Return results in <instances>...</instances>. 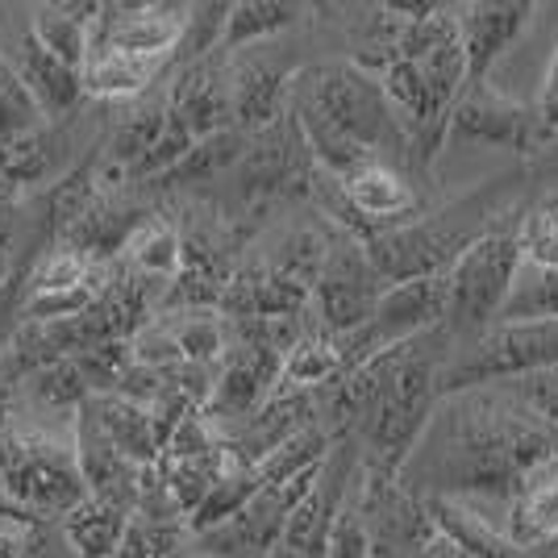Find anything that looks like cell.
<instances>
[{
	"label": "cell",
	"mask_w": 558,
	"mask_h": 558,
	"mask_svg": "<svg viewBox=\"0 0 558 558\" xmlns=\"http://www.w3.org/2000/svg\"><path fill=\"white\" fill-rule=\"evenodd\" d=\"M292 117L304 150L329 180L363 163H413V146L396 125L379 80L354 63H326L292 75Z\"/></svg>",
	"instance_id": "3957f363"
},
{
	"label": "cell",
	"mask_w": 558,
	"mask_h": 558,
	"mask_svg": "<svg viewBox=\"0 0 558 558\" xmlns=\"http://www.w3.org/2000/svg\"><path fill=\"white\" fill-rule=\"evenodd\" d=\"M329 450H333V434H329L326 425L322 421L317 425H304L301 434H292L288 442H279L267 459L255 463L258 488L263 484H288V480H301L308 471H317L329 459Z\"/></svg>",
	"instance_id": "83f0119b"
},
{
	"label": "cell",
	"mask_w": 558,
	"mask_h": 558,
	"mask_svg": "<svg viewBox=\"0 0 558 558\" xmlns=\"http://www.w3.org/2000/svg\"><path fill=\"white\" fill-rule=\"evenodd\" d=\"M187 22V4H100L93 25H88V47H113L142 59H167L180 43Z\"/></svg>",
	"instance_id": "30bf717a"
},
{
	"label": "cell",
	"mask_w": 558,
	"mask_h": 558,
	"mask_svg": "<svg viewBox=\"0 0 558 558\" xmlns=\"http://www.w3.org/2000/svg\"><path fill=\"white\" fill-rule=\"evenodd\" d=\"M434 530L463 546L475 558H521V550L505 534V509H492L480 500H459V496H425L421 500Z\"/></svg>",
	"instance_id": "e0dca14e"
},
{
	"label": "cell",
	"mask_w": 558,
	"mask_h": 558,
	"mask_svg": "<svg viewBox=\"0 0 558 558\" xmlns=\"http://www.w3.org/2000/svg\"><path fill=\"white\" fill-rule=\"evenodd\" d=\"M71 459H75L80 484H84L88 496L134 512V500H138V488H142V471H146V466H134L109 438H105V429L96 425L88 404H80V409L71 413Z\"/></svg>",
	"instance_id": "4fadbf2b"
},
{
	"label": "cell",
	"mask_w": 558,
	"mask_h": 558,
	"mask_svg": "<svg viewBox=\"0 0 558 558\" xmlns=\"http://www.w3.org/2000/svg\"><path fill=\"white\" fill-rule=\"evenodd\" d=\"M25 271H29V263H13V258H9V271L0 279V354L9 350V342H13L17 329H22Z\"/></svg>",
	"instance_id": "d590c367"
},
{
	"label": "cell",
	"mask_w": 558,
	"mask_h": 558,
	"mask_svg": "<svg viewBox=\"0 0 558 558\" xmlns=\"http://www.w3.org/2000/svg\"><path fill=\"white\" fill-rule=\"evenodd\" d=\"M258 492V480H255V466L238 463L233 454H226V466H221V475L213 480V488L205 492V500L196 505V512L187 517V534L201 537L217 530V525H226L233 512L242 509L251 496Z\"/></svg>",
	"instance_id": "f1b7e54d"
},
{
	"label": "cell",
	"mask_w": 558,
	"mask_h": 558,
	"mask_svg": "<svg viewBox=\"0 0 558 558\" xmlns=\"http://www.w3.org/2000/svg\"><path fill=\"white\" fill-rule=\"evenodd\" d=\"M167 109L196 142L217 134V130H230V54L217 50L209 59L175 71L171 88H167Z\"/></svg>",
	"instance_id": "5bb4252c"
},
{
	"label": "cell",
	"mask_w": 558,
	"mask_h": 558,
	"mask_svg": "<svg viewBox=\"0 0 558 558\" xmlns=\"http://www.w3.org/2000/svg\"><path fill=\"white\" fill-rule=\"evenodd\" d=\"M125 525H130V512L109 505V500H96V496L75 500L59 517V534L75 558H117Z\"/></svg>",
	"instance_id": "603a6c76"
},
{
	"label": "cell",
	"mask_w": 558,
	"mask_h": 558,
	"mask_svg": "<svg viewBox=\"0 0 558 558\" xmlns=\"http://www.w3.org/2000/svg\"><path fill=\"white\" fill-rule=\"evenodd\" d=\"M459 22V43L466 59V88L475 93L488 84L492 68L512 50V43L530 29L534 22V4L525 0H488V4H459L454 9ZM463 100V96H459Z\"/></svg>",
	"instance_id": "8fae6325"
},
{
	"label": "cell",
	"mask_w": 558,
	"mask_h": 558,
	"mask_svg": "<svg viewBox=\"0 0 558 558\" xmlns=\"http://www.w3.org/2000/svg\"><path fill=\"white\" fill-rule=\"evenodd\" d=\"M417 558H475V555H466L463 546H454L450 537H442V534H434L425 546H421V555Z\"/></svg>",
	"instance_id": "f35d334b"
},
{
	"label": "cell",
	"mask_w": 558,
	"mask_h": 558,
	"mask_svg": "<svg viewBox=\"0 0 558 558\" xmlns=\"http://www.w3.org/2000/svg\"><path fill=\"white\" fill-rule=\"evenodd\" d=\"M446 322V279L442 276H421L388 283L375 301L372 317L363 326L342 338V375L363 367L367 359L384 354L392 347H404L429 329H442Z\"/></svg>",
	"instance_id": "8992f818"
},
{
	"label": "cell",
	"mask_w": 558,
	"mask_h": 558,
	"mask_svg": "<svg viewBox=\"0 0 558 558\" xmlns=\"http://www.w3.org/2000/svg\"><path fill=\"white\" fill-rule=\"evenodd\" d=\"M0 59L22 75V84L29 88V96L38 100V109L47 113V121H63L68 113H75V105L84 100V84L80 71H71L68 63H59L50 50L38 47V38L22 29L9 47H0Z\"/></svg>",
	"instance_id": "2e32d148"
},
{
	"label": "cell",
	"mask_w": 558,
	"mask_h": 558,
	"mask_svg": "<svg viewBox=\"0 0 558 558\" xmlns=\"http://www.w3.org/2000/svg\"><path fill=\"white\" fill-rule=\"evenodd\" d=\"M304 4H288V0H242L230 4V17L221 29V54L233 50H251L263 38H276L283 29H292L296 22H304Z\"/></svg>",
	"instance_id": "4316f807"
},
{
	"label": "cell",
	"mask_w": 558,
	"mask_h": 558,
	"mask_svg": "<svg viewBox=\"0 0 558 558\" xmlns=\"http://www.w3.org/2000/svg\"><path fill=\"white\" fill-rule=\"evenodd\" d=\"M342 338H333L329 329L317 322L304 326V333L288 347L283 363H279L276 392H317L322 384L342 379Z\"/></svg>",
	"instance_id": "7402d4cb"
},
{
	"label": "cell",
	"mask_w": 558,
	"mask_h": 558,
	"mask_svg": "<svg viewBox=\"0 0 558 558\" xmlns=\"http://www.w3.org/2000/svg\"><path fill=\"white\" fill-rule=\"evenodd\" d=\"M505 534L521 555L558 534V454L517 484L505 505Z\"/></svg>",
	"instance_id": "d6986e66"
},
{
	"label": "cell",
	"mask_w": 558,
	"mask_h": 558,
	"mask_svg": "<svg viewBox=\"0 0 558 558\" xmlns=\"http://www.w3.org/2000/svg\"><path fill=\"white\" fill-rule=\"evenodd\" d=\"M88 409H93L96 425L105 429V438L130 459L134 466H155L159 463V429H155V417H150V409L138 404V400H130V396L121 392H93L84 400Z\"/></svg>",
	"instance_id": "44dd1931"
},
{
	"label": "cell",
	"mask_w": 558,
	"mask_h": 558,
	"mask_svg": "<svg viewBox=\"0 0 558 558\" xmlns=\"http://www.w3.org/2000/svg\"><path fill=\"white\" fill-rule=\"evenodd\" d=\"M180 258H184V233L175 230L167 217H142L138 230L125 238L121 255H117V267L134 271L138 279H150V283H171L175 271H180Z\"/></svg>",
	"instance_id": "cb8c5ba5"
},
{
	"label": "cell",
	"mask_w": 558,
	"mask_h": 558,
	"mask_svg": "<svg viewBox=\"0 0 558 558\" xmlns=\"http://www.w3.org/2000/svg\"><path fill=\"white\" fill-rule=\"evenodd\" d=\"M354 484V480H350ZM326 558H375L372 534H367V521L354 505V496L347 492V500L338 505L333 521L326 530Z\"/></svg>",
	"instance_id": "836d02e7"
},
{
	"label": "cell",
	"mask_w": 558,
	"mask_h": 558,
	"mask_svg": "<svg viewBox=\"0 0 558 558\" xmlns=\"http://www.w3.org/2000/svg\"><path fill=\"white\" fill-rule=\"evenodd\" d=\"M384 288L388 283L372 267L363 238L342 230L338 238H329L326 258L317 267L313 288H308V308H313L317 326L329 329L333 338H347L372 317Z\"/></svg>",
	"instance_id": "52a82bcc"
},
{
	"label": "cell",
	"mask_w": 558,
	"mask_h": 558,
	"mask_svg": "<svg viewBox=\"0 0 558 558\" xmlns=\"http://www.w3.org/2000/svg\"><path fill=\"white\" fill-rule=\"evenodd\" d=\"M342 205H347V233L354 238H372L379 230H392L413 221L417 213V192L409 184V175L396 163H363L350 171L347 180H338Z\"/></svg>",
	"instance_id": "7c38bea8"
},
{
	"label": "cell",
	"mask_w": 558,
	"mask_h": 558,
	"mask_svg": "<svg viewBox=\"0 0 558 558\" xmlns=\"http://www.w3.org/2000/svg\"><path fill=\"white\" fill-rule=\"evenodd\" d=\"M521 558H558V534L546 537V542H542V546H534V550H525Z\"/></svg>",
	"instance_id": "ab89813d"
},
{
	"label": "cell",
	"mask_w": 558,
	"mask_h": 558,
	"mask_svg": "<svg viewBox=\"0 0 558 558\" xmlns=\"http://www.w3.org/2000/svg\"><path fill=\"white\" fill-rule=\"evenodd\" d=\"M180 359L192 367H217L221 354L230 347V322L217 308H171L159 313Z\"/></svg>",
	"instance_id": "484cf974"
},
{
	"label": "cell",
	"mask_w": 558,
	"mask_h": 558,
	"mask_svg": "<svg viewBox=\"0 0 558 558\" xmlns=\"http://www.w3.org/2000/svg\"><path fill=\"white\" fill-rule=\"evenodd\" d=\"M392 54L417 68V75L425 80L429 96H434V105H438V113H454V105H459V96L466 88V59L463 43H459L454 9L434 4V13H425L417 22H400Z\"/></svg>",
	"instance_id": "9c48e42d"
},
{
	"label": "cell",
	"mask_w": 558,
	"mask_h": 558,
	"mask_svg": "<svg viewBox=\"0 0 558 558\" xmlns=\"http://www.w3.org/2000/svg\"><path fill=\"white\" fill-rule=\"evenodd\" d=\"M517 246H521V258L534 263V267H558V205L546 201L530 209L521 221H517Z\"/></svg>",
	"instance_id": "d6a6232c"
},
{
	"label": "cell",
	"mask_w": 558,
	"mask_h": 558,
	"mask_svg": "<svg viewBox=\"0 0 558 558\" xmlns=\"http://www.w3.org/2000/svg\"><path fill=\"white\" fill-rule=\"evenodd\" d=\"M0 258H4V246H0Z\"/></svg>",
	"instance_id": "b9f144b4"
},
{
	"label": "cell",
	"mask_w": 558,
	"mask_h": 558,
	"mask_svg": "<svg viewBox=\"0 0 558 558\" xmlns=\"http://www.w3.org/2000/svg\"><path fill=\"white\" fill-rule=\"evenodd\" d=\"M500 388H509L534 417H542L546 425H555L558 429V367L521 375V379H509V384H500Z\"/></svg>",
	"instance_id": "e575fe53"
},
{
	"label": "cell",
	"mask_w": 558,
	"mask_h": 558,
	"mask_svg": "<svg viewBox=\"0 0 558 558\" xmlns=\"http://www.w3.org/2000/svg\"><path fill=\"white\" fill-rule=\"evenodd\" d=\"M480 226L463 217V221H404L392 230H379L363 238L367 258L379 271L384 283H400V279H421V276H442L454 258L480 238Z\"/></svg>",
	"instance_id": "ba28073f"
},
{
	"label": "cell",
	"mask_w": 558,
	"mask_h": 558,
	"mask_svg": "<svg viewBox=\"0 0 558 558\" xmlns=\"http://www.w3.org/2000/svg\"><path fill=\"white\" fill-rule=\"evenodd\" d=\"M496 322H558V267H534L521 258Z\"/></svg>",
	"instance_id": "4dcf8cb0"
},
{
	"label": "cell",
	"mask_w": 558,
	"mask_h": 558,
	"mask_svg": "<svg viewBox=\"0 0 558 558\" xmlns=\"http://www.w3.org/2000/svg\"><path fill=\"white\" fill-rule=\"evenodd\" d=\"M450 333L429 329L404 347H392L367 359L363 367L333 379V425L354 429L363 454L359 463L396 475L421 438L434 404L442 400L438 375H442Z\"/></svg>",
	"instance_id": "7a4b0ae2"
},
{
	"label": "cell",
	"mask_w": 558,
	"mask_h": 558,
	"mask_svg": "<svg viewBox=\"0 0 558 558\" xmlns=\"http://www.w3.org/2000/svg\"><path fill=\"white\" fill-rule=\"evenodd\" d=\"M167 75V59H142V54H125L113 47H88L84 68H80V84L84 96L96 100H138Z\"/></svg>",
	"instance_id": "ffe728a7"
},
{
	"label": "cell",
	"mask_w": 558,
	"mask_h": 558,
	"mask_svg": "<svg viewBox=\"0 0 558 558\" xmlns=\"http://www.w3.org/2000/svg\"><path fill=\"white\" fill-rule=\"evenodd\" d=\"M446 134L471 142H492V146H509V150H521V155H534L537 146H542L534 113H525L521 105H512L500 93H492L488 84L475 88V93H463V100L450 113V130Z\"/></svg>",
	"instance_id": "9a60e30c"
},
{
	"label": "cell",
	"mask_w": 558,
	"mask_h": 558,
	"mask_svg": "<svg viewBox=\"0 0 558 558\" xmlns=\"http://www.w3.org/2000/svg\"><path fill=\"white\" fill-rule=\"evenodd\" d=\"M242 150H246V134L242 130H217L209 138L192 142V150H187L180 163L171 167L167 175H159L155 184L163 187H180V184H209L213 175H221L226 167H233L242 159Z\"/></svg>",
	"instance_id": "f546056e"
},
{
	"label": "cell",
	"mask_w": 558,
	"mask_h": 558,
	"mask_svg": "<svg viewBox=\"0 0 558 558\" xmlns=\"http://www.w3.org/2000/svg\"><path fill=\"white\" fill-rule=\"evenodd\" d=\"M521 267V246L512 230H484L463 255L442 271L446 279V322L450 342L475 338L496 326L500 308L509 301V288Z\"/></svg>",
	"instance_id": "277c9868"
},
{
	"label": "cell",
	"mask_w": 558,
	"mask_h": 558,
	"mask_svg": "<svg viewBox=\"0 0 558 558\" xmlns=\"http://www.w3.org/2000/svg\"><path fill=\"white\" fill-rule=\"evenodd\" d=\"M22 201H25V187L0 171V246H9V233H13V221L22 213Z\"/></svg>",
	"instance_id": "74e56055"
},
{
	"label": "cell",
	"mask_w": 558,
	"mask_h": 558,
	"mask_svg": "<svg viewBox=\"0 0 558 558\" xmlns=\"http://www.w3.org/2000/svg\"><path fill=\"white\" fill-rule=\"evenodd\" d=\"M96 9L100 4H34L29 9V22L25 29L38 38V47L50 50L59 63H68L71 71L84 68V54H88V25H93Z\"/></svg>",
	"instance_id": "d4e9b609"
},
{
	"label": "cell",
	"mask_w": 558,
	"mask_h": 558,
	"mask_svg": "<svg viewBox=\"0 0 558 558\" xmlns=\"http://www.w3.org/2000/svg\"><path fill=\"white\" fill-rule=\"evenodd\" d=\"M292 88V75L288 71L271 68V63H233L230 54V109H233V130H242L246 138L263 134L267 125H276L283 117V100Z\"/></svg>",
	"instance_id": "ac0fdd59"
},
{
	"label": "cell",
	"mask_w": 558,
	"mask_h": 558,
	"mask_svg": "<svg viewBox=\"0 0 558 558\" xmlns=\"http://www.w3.org/2000/svg\"><path fill=\"white\" fill-rule=\"evenodd\" d=\"M537 138L550 142L558 134V47L550 54V68H546V80H542V93H537Z\"/></svg>",
	"instance_id": "8d00e7d4"
},
{
	"label": "cell",
	"mask_w": 558,
	"mask_h": 558,
	"mask_svg": "<svg viewBox=\"0 0 558 558\" xmlns=\"http://www.w3.org/2000/svg\"><path fill=\"white\" fill-rule=\"evenodd\" d=\"M43 130H50L47 113L29 96L22 75L0 59V146H17V142L38 138Z\"/></svg>",
	"instance_id": "1f68e13d"
},
{
	"label": "cell",
	"mask_w": 558,
	"mask_h": 558,
	"mask_svg": "<svg viewBox=\"0 0 558 558\" xmlns=\"http://www.w3.org/2000/svg\"><path fill=\"white\" fill-rule=\"evenodd\" d=\"M558 367V322H496L484 333L466 338L454 359L442 363V396L509 384L521 375Z\"/></svg>",
	"instance_id": "5b68a950"
},
{
	"label": "cell",
	"mask_w": 558,
	"mask_h": 558,
	"mask_svg": "<svg viewBox=\"0 0 558 558\" xmlns=\"http://www.w3.org/2000/svg\"><path fill=\"white\" fill-rule=\"evenodd\" d=\"M558 454V429L534 417L509 388L442 396L396 480L413 496H459L505 509L517 484Z\"/></svg>",
	"instance_id": "6da1fadb"
},
{
	"label": "cell",
	"mask_w": 558,
	"mask_h": 558,
	"mask_svg": "<svg viewBox=\"0 0 558 558\" xmlns=\"http://www.w3.org/2000/svg\"><path fill=\"white\" fill-rule=\"evenodd\" d=\"M187 558H209V555H187Z\"/></svg>",
	"instance_id": "60d3db41"
}]
</instances>
